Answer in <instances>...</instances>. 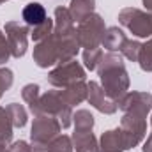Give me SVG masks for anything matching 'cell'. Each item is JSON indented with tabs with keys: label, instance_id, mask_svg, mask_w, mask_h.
I'll list each match as a JSON object with an SVG mask.
<instances>
[{
	"label": "cell",
	"instance_id": "6da1fadb",
	"mask_svg": "<svg viewBox=\"0 0 152 152\" xmlns=\"http://www.w3.org/2000/svg\"><path fill=\"white\" fill-rule=\"evenodd\" d=\"M122 58L124 57L120 53H112V51L103 53L96 69L101 78V87L104 94L117 103L126 92H129V85H131L126 64Z\"/></svg>",
	"mask_w": 152,
	"mask_h": 152
},
{
	"label": "cell",
	"instance_id": "7a4b0ae2",
	"mask_svg": "<svg viewBox=\"0 0 152 152\" xmlns=\"http://www.w3.org/2000/svg\"><path fill=\"white\" fill-rule=\"evenodd\" d=\"M30 113L37 115H53L58 118L62 129H67L73 124V106H69L62 96V90H48L46 94H41L36 104L28 106Z\"/></svg>",
	"mask_w": 152,
	"mask_h": 152
},
{
	"label": "cell",
	"instance_id": "3957f363",
	"mask_svg": "<svg viewBox=\"0 0 152 152\" xmlns=\"http://www.w3.org/2000/svg\"><path fill=\"white\" fill-rule=\"evenodd\" d=\"M118 23L126 27L134 37H152V12L142 11L136 7H126L118 12Z\"/></svg>",
	"mask_w": 152,
	"mask_h": 152
},
{
	"label": "cell",
	"instance_id": "277c9868",
	"mask_svg": "<svg viewBox=\"0 0 152 152\" xmlns=\"http://www.w3.org/2000/svg\"><path fill=\"white\" fill-rule=\"evenodd\" d=\"M106 32V25L101 14L94 12L87 16L76 27V37L81 48H99L103 42V36Z\"/></svg>",
	"mask_w": 152,
	"mask_h": 152
},
{
	"label": "cell",
	"instance_id": "5b68a950",
	"mask_svg": "<svg viewBox=\"0 0 152 152\" xmlns=\"http://www.w3.org/2000/svg\"><path fill=\"white\" fill-rule=\"evenodd\" d=\"M85 78H87L85 67L75 58L66 64H58L55 69H51L48 73V83L57 88H66L76 81H85Z\"/></svg>",
	"mask_w": 152,
	"mask_h": 152
},
{
	"label": "cell",
	"instance_id": "8992f818",
	"mask_svg": "<svg viewBox=\"0 0 152 152\" xmlns=\"http://www.w3.org/2000/svg\"><path fill=\"white\" fill-rule=\"evenodd\" d=\"M120 131L126 142V149H134L147 134V117L136 113H124L120 120Z\"/></svg>",
	"mask_w": 152,
	"mask_h": 152
},
{
	"label": "cell",
	"instance_id": "52a82bcc",
	"mask_svg": "<svg viewBox=\"0 0 152 152\" xmlns=\"http://www.w3.org/2000/svg\"><path fill=\"white\" fill-rule=\"evenodd\" d=\"M60 122L53 115H37L34 117L32 129H30V140L32 143H50L55 136L60 134Z\"/></svg>",
	"mask_w": 152,
	"mask_h": 152
},
{
	"label": "cell",
	"instance_id": "ba28073f",
	"mask_svg": "<svg viewBox=\"0 0 152 152\" xmlns=\"http://www.w3.org/2000/svg\"><path fill=\"white\" fill-rule=\"evenodd\" d=\"M4 34L7 37V42H9L11 57L21 58L27 53V48H28L30 28L27 25H21L20 21H7L5 27H4Z\"/></svg>",
	"mask_w": 152,
	"mask_h": 152
},
{
	"label": "cell",
	"instance_id": "9c48e42d",
	"mask_svg": "<svg viewBox=\"0 0 152 152\" xmlns=\"http://www.w3.org/2000/svg\"><path fill=\"white\" fill-rule=\"evenodd\" d=\"M118 108L124 113H136L142 117H147L152 112V94L138 92V90L126 92L118 99Z\"/></svg>",
	"mask_w": 152,
	"mask_h": 152
},
{
	"label": "cell",
	"instance_id": "30bf717a",
	"mask_svg": "<svg viewBox=\"0 0 152 152\" xmlns=\"http://www.w3.org/2000/svg\"><path fill=\"white\" fill-rule=\"evenodd\" d=\"M34 62L41 69H48V67L58 64V42H57V37L53 32H51V36H48L46 39L39 41L36 44Z\"/></svg>",
	"mask_w": 152,
	"mask_h": 152
},
{
	"label": "cell",
	"instance_id": "8fae6325",
	"mask_svg": "<svg viewBox=\"0 0 152 152\" xmlns=\"http://www.w3.org/2000/svg\"><path fill=\"white\" fill-rule=\"evenodd\" d=\"M87 101H88V104H92L97 112H101V113L104 115H113L117 110H118V103L113 101V99H110L106 94H104V90H103V87H101V83H97V81H88L87 83Z\"/></svg>",
	"mask_w": 152,
	"mask_h": 152
},
{
	"label": "cell",
	"instance_id": "7c38bea8",
	"mask_svg": "<svg viewBox=\"0 0 152 152\" xmlns=\"http://www.w3.org/2000/svg\"><path fill=\"white\" fill-rule=\"evenodd\" d=\"M126 151L127 149H126V142H124L120 127L110 129V131L101 134L99 145H97V152H126Z\"/></svg>",
	"mask_w": 152,
	"mask_h": 152
},
{
	"label": "cell",
	"instance_id": "4fadbf2b",
	"mask_svg": "<svg viewBox=\"0 0 152 152\" xmlns=\"http://www.w3.org/2000/svg\"><path fill=\"white\" fill-rule=\"evenodd\" d=\"M53 32L58 36H69L76 34L75 20L69 12L67 7H57L55 9V18H53Z\"/></svg>",
	"mask_w": 152,
	"mask_h": 152
},
{
	"label": "cell",
	"instance_id": "5bb4252c",
	"mask_svg": "<svg viewBox=\"0 0 152 152\" xmlns=\"http://www.w3.org/2000/svg\"><path fill=\"white\" fill-rule=\"evenodd\" d=\"M71 140H73V147L76 152H97L99 142H97L96 134L92 133V129H87V131L75 129Z\"/></svg>",
	"mask_w": 152,
	"mask_h": 152
},
{
	"label": "cell",
	"instance_id": "9a60e30c",
	"mask_svg": "<svg viewBox=\"0 0 152 152\" xmlns=\"http://www.w3.org/2000/svg\"><path fill=\"white\" fill-rule=\"evenodd\" d=\"M21 16H23V21L27 23L28 28H34V27L41 25V23L48 18L44 5L39 4V2H30V4H27V5L23 7Z\"/></svg>",
	"mask_w": 152,
	"mask_h": 152
},
{
	"label": "cell",
	"instance_id": "2e32d148",
	"mask_svg": "<svg viewBox=\"0 0 152 152\" xmlns=\"http://www.w3.org/2000/svg\"><path fill=\"white\" fill-rule=\"evenodd\" d=\"M126 39H127L126 34H124L118 27H108L106 32H104V36H103L101 46H103L104 50L112 51V53H117V51H120V48H122V44L126 42Z\"/></svg>",
	"mask_w": 152,
	"mask_h": 152
},
{
	"label": "cell",
	"instance_id": "e0dca14e",
	"mask_svg": "<svg viewBox=\"0 0 152 152\" xmlns=\"http://www.w3.org/2000/svg\"><path fill=\"white\" fill-rule=\"evenodd\" d=\"M87 83L85 81H76L73 85L62 88V96L69 106H76L83 101H87Z\"/></svg>",
	"mask_w": 152,
	"mask_h": 152
},
{
	"label": "cell",
	"instance_id": "ac0fdd59",
	"mask_svg": "<svg viewBox=\"0 0 152 152\" xmlns=\"http://www.w3.org/2000/svg\"><path fill=\"white\" fill-rule=\"evenodd\" d=\"M94 7H96V0H71V5L67 9H69L73 20L76 23H80L87 16L94 14Z\"/></svg>",
	"mask_w": 152,
	"mask_h": 152
},
{
	"label": "cell",
	"instance_id": "d6986e66",
	"mask_svg": "<svg viewBox=\"0 0 152 152\" xmlns=\"http://www.w3.org/2000/svg\"><path fill=\"white\" fill-rule=\"evenodd\" d=\"M12 127L7 110L0 106V145H9L12 142Z\"/></svg>",
	"mask_w": 152,
	"mask_h": 152
},
{
	"label": "cell",
	"instance_id": "ffe728a7",
	"mask_svg": "<svg viewBox=\"0 0 152 152\" xmlns=\"http://www.w3.org/2000/svg\"><path fill=\"white\" fill-rule=\"evenodd\" d=\"M5 110H7L9 117H11V122H12L14 127H25L27 126L28 113H27V110L20 103H11V104L5 106Z\"/></svg>",
	"mask_w": 152,
	"mask_h": 152
},
{
	"label": "cell",
	"instance_id": "44dd1931",
	"mask_svg": "<svg viewBox=\"0 0 152 152\" xmlns=\"http://www.w3.org/2000/svg\"><path fill=\"white\" fill-rule=\"evenodd\" d=\"M140 50H142V42L140 41H134V39H126V42L122 44L120 48V55L131 62H138V55H140Z\"/></svg>",
	"mask_w": 152,
	"mask_h": 152
},
{
	"label": "cell",
	"instance_id": "7402d4cb",
	"mask_svg": "<svg viewBox=\"0 0 152 152\" xmlns=\"http://www.w3.org/2000/svg\"><path fill=\"white\" fill-rule=\"evenodd\" d=\"M73 122H75V129H92L96 120H94V115L90 113L88 110H78L73 113Z\"/></svg>",
	"mask_w": 152,
	"mask_h": 152
},
{
	"label": "cell",
	"instance_id": "603a6c76",
	"mask_svg": "<svg viewBox=\"0 0 152 152\" xmlns=\"http://www.w3.org/2000/svg\"><path fill=\"white\" fill-rule=\"evenodd\" d=\"M48 147H50V152H75L73 140H71V136H67V134H58V136H55V138L48 143Z\"/></svg>",
	"mask_w": 152,
	"mask_h": 152
},
{
	"label": "cell",
	"instance_id": "cb8c5ba5",
	"mask_svg": "<svg viewBox=\"0 0 152 152\" xmlns=\"http://www.w3.org/2000/svg\"><path fill=\"white\" fill-rule=\"evenodd\" d=\"M138 64H140L142 71L152 73V37L151 41L142 44V50H140V55H138Z\"/></svg>",
	"mask_w": 152,
	"mask_h": 152
},
{
	"label": "cell",
	"instance_id": "d4e9b609",
	"mask_svg": "<svg viewBox=\"0 0 152 152\" xmlns=\"http://www.w3.org/2000/svg\"><path fill=\"white\" fill-rule=\"evenodd\" d=\"M51 32H53V20L51 18H46L41 25L30 28V37H32V41L39 42V41L46 39L48 36H51Z\"/></svg>",
	"mask_w": 152,
	"mask_h": 152
},
{
	"label": "cell",
	"instance_id": "484cf974",
	"mask_svg": "<svg viewBox=\"0 0 152 152\" xmlns=\"http://www.w3.org/2000/svg\"><path fill=\"white\" fill-rule=\"evenodd\" d=\"M101 57H103L101 48H87V50H83V64H85V67L88 71H96Z\"/></svg>",
	"mask_w": 152,
	"mask_h": 152
},
{
	"label": "cell",
	"instance_id": "4316f807",
	"mask_svg": "<svg viewBox=\"0 0 152 152\" xmlns=\"http://www.w3.org/2000/svg\"><path fill=\"white\" fill-rule=\"evenodd\" d=\"M21 97H23V101H25L28 106L36 104L37 99L41 97V88H39V85H36V83H28V85H25L23 90H21Z\"/></svg>",
	"mask_w": 152,
	"mask_h": 152
},
{
	"label": "cell",
	"instance_id": "83f0119b",
	"mask_svg": "<svg viewBox=\"0 0 152 152\" xmlns=\"http://www.w3.org/2000/svg\"><path fill=\"white\" fill-rule=\"evenodd\" d=\"M12 81H14V75H12V71L11 69H7V67H0V99H2V96L12 87Z\"/></svg>",
	"mask_w": 152,
	"mask_h": 152
},
{
	"label": "cell",
	"instance_id": "f1b7e54d",
	"mask_svg": "<svg viewBox=\"0 0 152 152\" xmlns=\"http://www.w3.org/2000/svg\"><path fill=\"white\" fill-rule=\"evenodd\" d=\"M9 58H11L9 42H7V37H5V34L0 30V66H2V64H5Z\"/></svg>",
	"mask_w": 152,
	"mask_h": 152
},
{
	"label": "cell",
	"instance_id": "f546056e",
	"mask_svg": "<svg viewBox=\"0 0 152 152\" xmlns=\"http://www.w3.org/2000/svg\"><path fill=\"white\" fill-rule=\"evenodd\" d=\"M9 152H32V145H28L25 140H18L9 147Z\"/></svg>",
	"mask_w": 152,
	"mask_h": 152
},
{
	"label": "cell",
	"instance_id": "4dcf8cb0",
	"mask_svg": "<svg viewBox=\"0 0 152 152\" xmlns=\"http://www.w3.org/2000/svg\"><path fill=\"white\" fill-rule=\"evenodd\" d=\"M32 152H50L48 143H32Z\"/></svg>",
	"mask_w": 152,
	"mask_h": 152
},
{
	"label": "cell",
	"instance_id": "1f68e13d",
	"mask_svg": "<svg viewBox=\"0 0 152 152\" xmlns=\"http://www.w3.org/2000/svg\"><path fill=\"white\" fill-rule=\"evenodd\" d=\"M143 152H152V133L147 136V140L143 142V147H142Z\"/></svg>",
	"mask_w": 152,
	"mask_h": 152
},
{
	"label": "cell",
	"instance_id": "d6a6232c",
	"mask_svg": "<svg viewBox=\"0 0 152 152\" xmlns=\"http://www.w3.org/2000/svg\"><path fill=\"white\" fill-rule=\"evenodd\" d=\"M143 2V5H145V9L149 11V12H152V0H142Z\"/></svg>",
	"mask_w": 152,
	"mask_h": 152
},
{
	"label": "cell",
	"instance_id": "836d02e7",
	"mask_svg": "<svg viewBox=\"0 0 152 152\" xmlns=\"http://www.w3.org/2000/svg\"><path fill=\"white\" fill-rule=\"evenodd\" d=\"M5 2H7V0H0V5H2V4H5Z\"/></svg>",
	"mask_w": 152,
	"mask_h": 152
},
{
	"label": "cell",
	"instance_id": "e575fe53",
	"mask_svg": "<svg viewBox=\"0 0 152 152\" xmlns=\"http://www.w3.org/2000/svg\"><path fill=\"white\" fill-rule=\"evenodd\" d=\"M151 127H152V117H151Z\"/></svg>",
	"mask_w": 152,
	"mask_h": 152
}]
</instances>
